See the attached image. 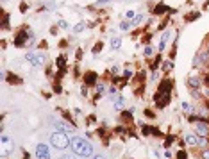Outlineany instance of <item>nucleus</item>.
Returning <instances> with one entry per match:
<instances>
[{"label":"nucleus","mask_w":209,"mask_h":159,"mask_svg":"<svg viewBox=\"0 0 209 159\" xmlns=\"http://www.w3.org/2000/svg\"><path fill=\"white\" fill-rule=\"evenodd\" d=\"M171 86H173L171 79H163L161 82H159L157 93H171Z\"/></svg>","instance_id":"obj_8"},{"label":"nucleus","mask_w":209,"mask_h":159,"mask_svg":"<svg viewBox=\"0 0 209 159\" xmlns=\"http://www.w3.org/2000/svg\"><path fill=\"white\" fill-rule=\"evenodd\" d=\"M82 159H88V157H82Z\"/></svg>","instance_id":"obj_48"},{"label":"nucleus","mask_w":209,"mask_h":159,"mask_svg":"<svg viewBox=\"0 0 209 159\" xmlns=\"http://www.w3.org/2000/svg\"><path fill=\"white\" fill-rule=\"evenodd\" d=\"M139 21H143V15H136V16H134V20H132V25H138Z\"/></svg>","instance_id":"obj_26"},{"label":"nucleus","mask_w":209,"mask_h":159,"mask_svg":"<svg viewBox=\"0 0 209 159\" xmlns=\"http://www.w3.org/2000/svg\"><path fill=\"white\" fill-rule=\"evenodd\" d=\"M80 57H82V50L79 48V50H77V59H80Z\"/></svg>","instance_id":"obj_43"},{"label":"nucleus","mask_w":209,"mask_h":159,"mask_svg":"<svg viewBox=\"0 0 209 159\" xmlns=\"http://www.w3.org/2000/svg\"><path fill=\"white\" fill-rule=\"evenodd\" d=\"M152 52H154V48L150 47V45H149V47L145 48V56H152Z\"/></svg>","instance_id":"obj_33"},{"label":"nucleus","mask_w":209,"mask_h":159,"mask_svg":"<svg viewBox=\"0 0 209 159\" xmlns=\"http://www.w3.org/2000/svg\"><path fill=\"white\" fill-rule=\"evenodd\" d=\"M50 34H52V36H56V34H57V27H52V29H50Z\"/></svg>","instance_id":"obj_41"},{"label":"nucleus","mask_w":209,"mask_h":159,"mask_svg":"<svg viewBox=\"0 0 209 159\" xmlns=\"http://www.w3.org/2000/svg\"><path fill=\"white\" fill-rule=\"evenodd\" d=\"M25 40H27V29H23V31L20 32L18 36H16V40H15V45H16V47H23Z\"/></svg>","instance_id":"obj_12"},{"label":"nucleus","mask_w":209,"mask_h":159,"mask_svg":"<svg viewBox=\"0 0 209 159\" xmlns=\"http://www.w3.org/2000/svg\"><path fill=\"white\" fill-rule=\"evenodd\" d=\"M163 13H170V7H168V5H163V4L155 5V9H154V15H155V16H159V15H163Z\"/></svg>","instance_id":"obj_14"},{"label":"nucleus","mask_w":209,"mask_h":159,"mask_svg":"<svg viewBox=\"0 0 209 159\" xmlns=\"http://www.w3.org/2000/svg\"><path fill=\"white\" fill-rule=\"evenodd\" d=\"M188 84H190L191 89H195V88H200L202 80H200V77H197V75H191L190 79H188Z\"/></svg>","instance_id":"obj_13"},{"label":"nucleus","mask_w":209,"mask_h":159,"mask_svg":"<svg viewBox=\"0 0 209 159\" xmlns=\"http://www.w3.org/2000/svg\"><path fill=\"white\" fill-rule=\"evenodd\" d=\"M131 27H132V21H131V20H125V21H122V23H120V29H122V31H129Z\"/></svg>","instance_id":"obj_19"},{"label":"nucleus","mask_w":209,"mask_h":159,"mask_svg":"<svg viewBox=\"0 0 209 159\" xmlns=\"http://www.w3.org/2000/svg\"><path fill=\"white\" fill-rule=\"evenodd\" d=\"M50 145L54 148H57V150H64L66 147L72 145V139L68 138V134H64V132H54L50 136Z\"/></svg>","instance_id":"obj_2"},{"label":"nucleus","mask_w":209,"mask_h":159,"mask_svg":"<svg viewBox=\"0 0 209 159\" xmlns=\"http://www.w3.org/2000/svg\"><path fill=\"white\" fill-rule=\"evenodd\" d=\"M198 16H200V13H198V11H195V13H190L184 20H186V21H193V20H197Z\"/></svg>","instance_id":"obj_20"},{"label":"nucleus","mask_w":209,"mask_h":159,"mask_svg":"<svg viewBox=\"0 0 209 159\" xmlns=\"http://www.w3.org/2000/svg\"><path fill=\"white\" fill-rule=\"evenodd\" d=\"M7 141H9V138H7V136L4 134V136H2V143H7Z\"/></svg>","instance_id":"obj_44"},{"label":"nucleus","mask_w":209,"mask_h":159,"mask_svg":"<svg viewBox=\"0 0 209 159\" xmlns=\"http://www.w3.org/2000/svg\"><path fill=\"white\" fill-rule=\"evenodd\" d=\"M82 29H86V23H84V21H80V23H77V25H75V29H73V31H75V32H82Z\"/></svg>","instance_id":"obj_23"},{"label":"nucleus","mask_w":209,"mask_h":159,"mask_svg":"<svg viewBox=\"0 0 209 159\" xmlns=\"http://www.w3.org/2000/svg\"><path fill=\"white\" fill-rule=\"evenodd\" d=\"M191 95L195 97V99H200L202 95H200V91H197V89H191Z\"/></svg>","instance_id":"obj_34"},{"label":"nucleus","mask_w":209,"mask_h":159,"mask_svg":"<svg viewBox=\"0 0 209 159\" xmlns=\"http://www.w3.org/2000/svg\"><path fill=\"white\" fill-rule=\"evenodd\" d=\"M122 47V40L120 38H111V48L113 50H118Z\"/></svg>","instance_id":"obj_18"},{"label":"nucleus","mask_w":209,"mask_h":159,"mask_svg":"<svg viewBox=\"0 0 209 159\" xmlns=\"http://www.w3.org/2000/svg\"><path fill=\"white\" fill-rule=\"evenodd\" d=\"M7 79H9V82H11V84H20V82H21V79H20V77H16V75H9Z\"/></svg>","instance_id":"obj_22"},{"label":"nucleus","mask_w":209,"mask_h":159,"mask_svg":"<svg viewBox=\"0 0 209 159\" xmlns=\"http://www.w3.org/2000/svg\"><path fill=\"white\" fill-rule=\"evenodd\" d=\"M186 157H188V154H186L184 150H181V152L177 154V159H186Z\"/></svg>","instance_id":"obj_32"},{"label":"nucleus","mask_w":209,"mask_h":159,"mask_svg":"<svg viewBox=\"0 0 209 159\" xmlns=\"http://www.w3.org/2000/svg\"><path fill=\"white\" fill-rule=\"evenodd\" d=\"M95 88H96V93H98V95H102V93L106 91V86H104V84H96Z\"/></svg>","instance_id":"obj_25"},{"label":"nucleus","mask_w":209,"mask_h":159,"mask_svg":"<svg viewBox=\"0 0 209 159\" xmlns=\"http://www.w3.org/2000/svg\"><path fill=\"white\" fill-rule=\"evenodd\" d=\"M195 134L197 136H209V122H197L195 123Z\"/></svg>","instance_id":"obj_6"},{"label":"nucleus","mask_w":209,"mask_h":159,"mask_svg":"<svg viewBox=\"0 0 209 159\" xmlns=\"http://www.w3.org/2000/svg\"><path fill=\"white\" fill-rule=\"evenodd\" d=\"M93 159H106V157H104V156H95Z\"/></svg>","instance_id":"obj_45"},{"label":"nucleus","mask_w":209,"mask_h":159,"mask_svg":"<svg viewBox=\"0 0 209 159\" xmlns=\"http://www.w3.org/2000/svg\"><path fill=\"white\" fill-rule=\"evenodd\" d=\"M170 99H171V95H170V93H155V95H154V100H155V105H157L159 109H163L165 105H168Z\"/></svg>","instance_id":"obj_4"},{"label":"nucleus","mask_w":209,"mask_h":159,"mask_svg":"<svg viewBox=\"0 0 209 159\" xmlns=\"http://www.w3.org/2000/svg\"><path fill=\"white\" fill-rule=\"evenodd\" d=\"M64 59H66L64 56H59V57H57V66H59L61 72H64Z\"/></svg>","instance_id":"obj_21"},{"label":"nucleus","mask_w":209,"mask_h":159,"mask_svg":"<svg viewBox=\"0 0 209 159\" xmlns=\"http://www.w3.org/2000/svg\"><path fill=\"white\" fill-rule=\"evenodd\" d=\"M145 115H147V118H155V116H154V113L150 111V109H145Z\"/></svg>","instance_id":"obj_35"},{"label":"nucleus","mask_w":209,"mask_h":159,"mask_svg":"<svg viewBox=\"0 0 209 159\" xmlns=\"http://www.w3.org/2000/svg\"><path fill=\"white\" fill-rule=\"evenodd\" d=\"M36 157L38 159H50V150H48L47 145H43V143L36 145Z\"/></svg>","instance_id":"obj_7"},{"label":"nucleus","mask_w":209,"mask_h":159,"mask_svg":"<svg viewBox=\"0 0 209 159\" xmlns=\"http://www.w3.org/2000/svg\"><path fill=\"white\" fill-rule=\"evenodd\" d=\"M209 63V54H207V48H202L197 56H195V61H193V64L195 66H204V64H207Z\"/></svg>","instance_id":"obj_5"},{"label":"nucleus","mask_w":209,"mask_h":159,"mask_svg":"<svg viewBox=\"0 0 209 159\" xmlns=\"http://www.w3.org/2000/svg\"><path fill=\"white\" fill-rule=\"evenodd\" d=\"M59 159H75V156H70V154H64V156H61Z\"/></svg>","instance_id":"obj_40"},{"label":"nucleus","mask_w":209,"mask_h":159,"mask_svg":"<svg viewBox=\"0 0 209 159\" xmlns=\"http://www.w3.org/2000/svg\"><path fill=\"white\" fill-rule=\"evenodd\" d=\"M107 91H109V95H111V97H113V95H116V88H114V86H111Z\"/></svg>","instance_id":"obj_39"},{"label":"nucleus","mask_w":209,"mask_h":159,"mask_svg":"<svg viewBox=\"0 0 209 159\" xmlns=\"http://www.w3.org/2000/svg\"><path fill=\"white\" fill-rule=\"evenodd\" d=\"M200 157H202V159H209V148H206V150H202V154H200Z\"/></svg>","instance_id":"obj_31"},{"label":"nucleus","mask_w":209,"mask_h":159,"mask_svg":"<svg viewBox=\"0 0 209 159\" xmlns=\"http://www.w3.org/2000/svg\"><path fill=\"white\" fill-rule=\"evenodd\" d=\"M170 38H171V31H166L163 36H161V41H159V50H165L166 48V45H168V41H170Z\"/></svg>","instance_id":"obj_10"},{"label":"nucleus","mask_w":209,"mask_h":159,"mask_svg":"<svg viewBox=\"0 0 209 159\" xmlns=\"http://www.w3.org/2000/svg\"><path fill=\"white\" fill-rule=\"evenodd\" d=\"M4 2H5V0H4Z\"/></svg>","instance_id":"obj_49"},{"label":"nucleus","mask_w":209,"mask_h":159,"mask_svg":"<svg viewBox=\"0 0 209 159\" xmlns=\"http://www.w3.org/2000/svg\"><path fill=\"white\" fill-rule=\"evenodd\" d=\"M23 159H29V154H25V156H23Z\"/></svg>","instance_id":"obj_46"},{"label":"nucleus","mask_w":209,"mask_h":159,"mask_svg":"<svg viewBox=\"0 0 209 159\" xmlns=\"http://www.w3.org/2000/svg\"><path fill=\"white\" fill-rule=\"evenodd\" d=\"M197 139H198L197 134H186V136H184V141H186L190 147H197Z\"/></svg>","instance_id":"obj_15"},{"label":"nucleus","mask_w":209,"mask_h":159,"mask_svg":"<svg viewBox=\"0 0 209 159\" xmlns=\"http://www.w3.org/2000/svg\"><path fill=\"white\" fill-rule=\"evenodd\" d=\"M54 127L57 129V132H64V134L72 132V127H68V125L63 123V122H54Z\"/></svg>","instance_id":"obj_11"},{"label":"nucleus","mask_w":209,"mask_h":159,"mask_svg":"<svg viewBox=\"0 0 209 159\" xmlns=\"http://www.w3.org/2000/svg\"><path fill=\"white\" fill-rule=\"evenodd\" d=\"M54 91H56V93H61V91H63V89H61V84H54Z\"/></svg>","instance_id":"obj_38"},{"label":"nucleus","mask_w":209,"mask_h":159,"mask_svg":"<svg viewBox=\"0 0 209 159\" xmlns=\"http://www.w3.org/2000/svg\"><path fill=\"white\" fill-rule=\"evenodd\" d=\"M100 50H102V43H100V41H98V43H96L95 47H93V54H98V52H100Z\"/></svg>","instance_id":"obj_28"},{"label":"nucleus","mask_w":209,"mask_h":159,"mask_svg":"<svg viewBox=\"0 0 209 159\" xmlns=\"http://www.w3.org/2000/svg\"><path fill=\"white\" fill-rule=\"evenodd\" d=\"M197 147H202V148H206V147H209V139L206 138V136H197Z\"/></svg>","instance_id":"obj_16"},{"label":"nucleus","mask_w":209,"mask_h":159,"mask_svg":"<svg viewBox=\"0 0 209 159\" xmlns=\"http://www.w3.org/2000/svg\"><path fill=\"white\" fill-rule=\"evenodd\" d=\"M207 54H209V45H207Z\"/></svg>","instance_id":"obj_47"},{"label":"nucleus","mask_w":209,"mask_h":159,"mask_svg":"<svg viewBox=\"0 0 209 159\" xmlns=\"http://www.w3.org/2000/svg\"><path fill=\"white\" fill-rule=\"evenodd\" d=\"M109 2H114V0H98L96 5H104V4H109Z\"/></svg>","instance_id":"obj_37"},{"label":"nucleus","mask_w":209,"mask_h":159,"mask_svg":"<svg viewBox=\"0 0 209 159\" xmlns=\"http://www.w3.org/2000/svg\"><path fill=\"white\" fill-rule=\"evenodd\" d=\"M72 150H73V154L77 156H80V157H90L91 154H93V145L88 141V139L80 138V136H73L72 138Z\"/></svg>","instance_id":"obj_1"},{"label":"nucleus","mask_w":209,"mask_h":159,"mask_svg":"<svg viewBox=\"0 0 209 159\" xmlns=\"http://www.w3.org/2000/svg\"><path fill=\"white\" fill-rule=\"evenodd\" d=\"M25 59L29 61V63H32L34 66H41V64L45 63V54H36V52H27V56H25Z\"/></svg>","instance_id":"obj_3"},{"label":"nucleus","mask_w":209,"mask_h":159,"mask_svg":"<svg viewBox=\"0 0 209 159\" xmlns=\"http://www.w3.org/2000/svg\"><path fill=\"white\" fill-rule=\"evenodd\" d=\"M122 75H123V79L127 80V79H131V77H132V72H131V70H125Z\"/></svg>","instance_id":"obj_29"},{"label":"nucleus","mask_w":209,"mask_h":159,"mask_svg":"<svg viewBox=\"0 0 209 159\" xmlns=\"http://www.w3.org/2000/svg\"><path fill=\"white\" fill-rule=\"evenodd\" d=\"M134 16H136V13H134V11H127V13H125V18H127V20H131V21L134 20Z\"/></svg>","instance_id":"obj_27"},{"label":"nucleus","mask_w":209,"mask_h":159,"mask_svg":"<svg viewBox=\"0 0 209 159\" xmlns=\"http://www.w3.org/2000/svg\"><path fill=\"white\" fill-rule=\"evenodd\" d=\"M7 20H9V16L4 15V18H2V27H4V29H7Z\"/></svg>","instance_id":"obj_30"},{"label":"nucleus","mask_w":209,"mask_h":159,"mask_svg":"<svg viewBox=\"0 0 209 159\" xmlns=\"http://www.w3.org/2000/svg\"><path fill=\"white\" fill-rule=\"evenodd\" d=\"M123 107H125V100H123V97H118V99H116V102H114V109L122 111Z\"/></svg>","instance_id":"obj_17"},{"label":"nucleus","mask_w":209,"mask_h":159,"mask_svg":"<svg viewBox=\"0 0 209 159\" xmlns=\"http://www.w3.org/2000/svg\"><path fill=\"white\" fill-rule=\"evenodd\" d=\"M181 107H182L184 111H190V109H191V107H190V104H188V102H182V105H181Z\"/></svg>","instance_id":"obj_36"},{"label":"nucleus","mask_w":209,"mask_h":159,"mask_svg":"<svg viewBox=\"0 0 209 159\" xmlns=\"http://www.w3.org/2000/svg\"><path fill=\"white\" fill-rule=\"evenodd\" d=\"M173 136H166V139H165V145H163V147H166V148H168V147H170L171 143H173Z\"/></svg>","instance_id":"obj_24"},{"label":"nucleus","mask_w":209,"mask_h":159,"mask_svg":"<svg viewBox=\"0 0 209 159\" xmlns=\"http://www.w3.org/2000/svg\"><path fill=\"white\" fill-rule=\"evenodd\" d=\"M59 27H63V29H66V27H68V23H66V21H59Z\"/></svg>","instance_id":"obj_42"},{"label":"nucleus","mask_w":209,"mask_h":159,"mask_svg":"<svg viewBox=\"0 0 209 159\" xmlns=\"http://www.w3.org/2000/svg\"><path fill=\"white\" fill-rule=\"evenodd\" d=\"M84 84H86V86H96V73L95 72L84 73Z\"/></svg>","instance_id":"obj_9"}]
</instances>
